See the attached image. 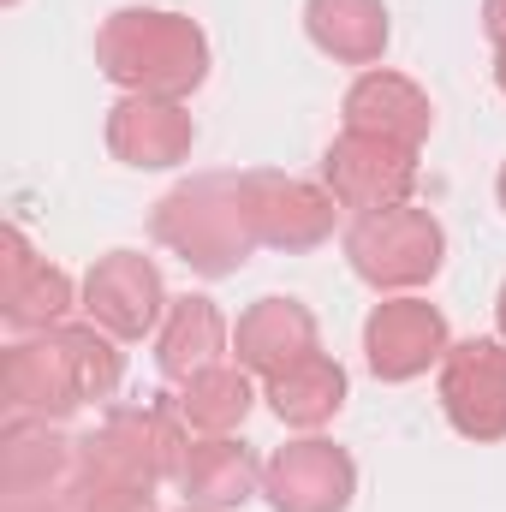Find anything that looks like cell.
<instances>
[{
	"label": "cell",
	"instance_id": "obj_1",
	"mask_svg": "<svg viewBox=\"0 0 506 512\" xmlns=\"http://www.w3.org/2000/svg\"><path fill=\"white\" fill-rule=\"evenodd\" d=\"M126 376V358L108 328L96 322H60L42 334H24L0 358V405L6 423H66L78 405L114 399Z\"/></svg>",
	"mask_w": 506,
	"mask_h": 512
},
{
	"label": "cell",
	"instance_id": "obj_2",
	"mask_svg": "<svg viewBox=\"0 0 506 512\" xmlns=\"http://www.w3.org/2000/svg\"><path fill=\"white\" fill-rule=\"evenodd\" d=\"M96 66L126 96L185 102L209 78V36L167 6H126L96 30Z\"/></svg>",
	"mask_w": 506,
	"mask_h": 512
},
{
	"label": "cell",
	"instance_id": "obj_3",
	"mask_svg": "<svg viewBox=\"0 0 506 512\" xmlns=\"http://www.w3.org/2000/svg\"><path fill=\"white\" fill-rule=\"evenodd\" d=\"M149 233H155V245H167L185 268H197L209 280L239 274L251 262V251L262 245L251 227V209H245L239 173H197V179L173 185L155 203Z\"/></svg>",
	"mask_w": 506,
	"mask_h": 512
},
{
	"label": "cell",
	"instance_id": "obj_4",
	"mask_svg": "<svg viewBox=\"0 0 506 512\" xmlns=\"http://www.w3.org/2000/svg\"><path fill=\"white\" fill-rule=\"evenodd\" d=\"M185 417L179 405L161 393V399H143V405H114L96 435L78 441V477L84 483H114V489H143L155 495L161 483L179 477V459H185Z\"/></svg>",
	"mask_w": 506,
	"mask_h": 512
},
{
	"label": "cell",
	"instance_id": "obj_5",
	"mask_svg": "<svg viewBox=\"0 0 506 512\" xmlns=\"http://www.w3.org/2000/svg\"><path fill=\"white\" fill-rule=\"evenodd\" d=\"M346 262L358 280H370L376 292H411L429 286L447 262V233L429 209H381V215H358L346 227Z\"/></svg>",
	"mask_w": 506,
	"mask_h": 512
},
{
	"label": "cell",
	"instance_id": "obj_6",
	"mask_svg": "<svg viewBox=\"0 0 506 512\" xmlns=\"http://www.w3.org/2000/svg\"><path fill=\"white\" fill-rule=\"evenodd\" d=\"M0 512H78V441L60 423H6Z\"/></svg>",
	"mask_w": 506,
	"mask_h": 512
},
{
	"label": "cell",
	"instance_id": "obj_7",
	"mask_svg": "<svg viewBox=\"0 0 506 512\" xmlns=\"http://www.w3.org/2000/svg\"><path fill=\"white\" fill-rule=\"evenodd\" d=\"M322 179L334 191L340 209L352 215H381V209H399L417 185V149L405 143H387L370 131H340L322 155Z\"/></svg>",
	"mask_w": 506,
	"mask_h": 512
},
{
	"label": "cell",
	"instance_id": "obj_8",
	"mask_svg": "<svg viewBox=\"0 0 506 512\" xmlns=\"http://www.w3.org/2000/svg\"><path fill=\"white\" fill-rule=\"evenodd\" d=\"M262 495L274 512H346L358 495V465L346 447L304 435V441H286L268 453Z\"/></svg>",
	"mask_w": 506,
	"mask_h": 512
},
{
	"label": "cell",
	"instance_id": "obj_9",
	"mask_svg": "<svg viewBox=\"0 0 506 512\" xmlns=\"http://www.w3.org/2000/svg\"><path fill=\"white\" fill-rule=\"evenodd\" d=\"M173 298L161 286V268L143 251H108L84 274V316L96 328H108L114 340H143L161 334Z\"/></svg>",
	"mask_w": 506,
	"mask_h": 512
},
{
	"label": "cell",
	"instance_id": "obj_10",
	"mask_svg": "<svg viewBox=\"0 0 506 512\" xmlns=\"http://www.w3.org/2000/svg\"><path fill=\"white\" fill-rule=\"evenodd\" d=\"M245 185V209H251V227L268 251H316L334 239V191L310 185V179H292V173H239Z\"/></svg>",
	"mask_w": 506,
	"mask_h": 512
},
{
	"label": "cell",
	"instance_id": "obj_11",
	"mask_svg": "<svg viewBox=\"0 0 506 512\" xmlns=\"http://www.w3.org/2000/svg\"><path fill=\"white\" fill-rule=\"evenodd\" d=\"M441 411L465 441H506V340H459L441 358Z\"/></svg>",
	"mask_w": 506,
	"mask_h": 512
},
{
	"label": "cell",
	"instance_id": "obj_12",
	"mask_svg": "<svg viewBox=\"0 0 506 512\" xmlns=\"http://www.w3.org/2000/svg\"><path fill=\"white\" fill-rule=\"evenodd\" d=\"M447 316L429 298H387L364 322V358L376 382H417L429 364L447 358Z\"/></svg>",
	"mask_w": 506,
	"mask_h": 512
},
{
	"label": "cell",
	"instance_id": "obj_13",
	"mask_svg": "<svg viewBox=\"0 0 506 512\" xmlns=\"http://www.w3.org/2000/svg\"><path fill=\"white\" fill-rule=\"evenodd\" d=\"M66 310H72L66 268L36 256L18 227H6V239H0V316L18 334H42V328H60Z\"/></svg>",
	"mask_w": 506,
	"mask_h": 512
},
{
	"label": "cell",
	"instance_id": "obj_14",
	"mask_svg": "<svg viewBox=\"0 0 506 512\" xmlns=\"http://www.w3.org/2000/svg\"><path fill=\"white\" fill-rule=\"evenodd\" d=\"M197 143V120L185 114V102H161V96H126L114 102L108 114V149L114 161L143 167V173H161V167H179Z\"/></svg>",
	"mask_w": 506,
	"mask_h": 512
},
{
	"label": "cell",
	"instance_id": "obj_15",
	"mask_svg": "<svg viewBox=\"0 0 506 512\" xmlns=\"http://www.w3.org/2000/svg\"><path fill=\"white\" fill-rule=\"evenodd\" d=\"M233 352H239V364L251 376L268 382V376L316 358L322 352V334H316V316L298 298H256L251 310L239 316V328H233Z\"/></svg>",
	"mask_w": 506,
	"mask_h": 512
},
{
	"label": "cell",
	"instance_id": "obj_16",
	"mask_svg": "<svg viewBox=\"0 0 506 512\" xmlns=\"http://www.w3.org/2000/svg\"><path fill=\"white\" fill-rule=\"evenodd\" d=\"M346 131H370V137H387V143L423 149V137L435 131V102H429L411 78L370 66V72L346 90Z\"/></svg>",
	"mask_w": 506,
	"mask_h": 512
},
{
	"label": "cell",
	"instance_id": "obj_17",
	"mask_svg": "<svg viewBox=\"0 0 506 512\" xmlns=\"http://www.w3.org/2000/svg\"><path fill=\"white\" fill-rule=\"evenodd\" d=\"M173 483L185 489V507L233 512L262 489V465H256V453L245 441H233V435H203V441L185 447Z\"/></svg>",
	"mask_w": 506,
	"mask_h": 512
},
{
	"label": "cell",
	"instance_id": "obj_18",
	"mask_svg": "<svg viewBox=\"0 0 506 512\" xmlns=\"http://www.w3.org/2000/svg\"><path fill=\"white\" fill-rule=\"evenodd\" d=\"M227 340L233 334H227V316L215 310V298H179L155 334V364L167 382H191V376L221 364Z\"/></svg>",
	"mask_w": 506,
	"mask_h": 512
},
{
	"label": "cell",
	"instance_id": "obj_19",
	"mask_svg": "<svg viewBox=\"0 0 506 512\" xmlns=\"http://www.w3.org/2000/svg\"><path fill=\"white\" fill-rule=\"evenodd\" d=\"M304 30L340 66H376L393 36L381 0H304Z\"/></svg>",
	"mask_w": 506,
	"mask_h": 512
},
{
	"label": "cell",
	"instance_id": "obj_20",
	"mask_svg": "<svg viewBox=\"0 0 506 512\" xmlns=\"http://www.w3.org/2000/svg\"><path fill=\"white\" fill-rule=\"evenodd\" d=\"M268 405H274V417H280L286 429H322V423H334L340 405H346V370H340L328 352H316V358H304V364L268 376Z\"/></svg>",
	"mask_w": 506,
	"mask_h": 512
},
{
	"label": "cell",
	"instance_id": "obj_21",
	"mask_svg": "<svg viewBox=\"0 0 506 512\" xmlns=\"http://www.w3.org/2000/svg\"><path fill=\"white\" fill-rule=\"evenodd\" d=\"M173 405H179L185 429H197V435H233V429L251 417V405H256L251 370H245V364H215V370L179 382Z\"/></svg>",
	"mask_w": 506,
	"mask_h": 512
},
{
	"label": "cell",
	"instance_id": "obj_22",
	"mask_svg": "<svg viewBox=\"0 0 506 512\" xmlns=\"http://www.w3.org/2000/svg\"><path fill=\"white\" fill-rule=\"evenodd\" d=\"M78 512H155V495L114 489V483H84L78 477Z\"/></svg>",
	"mask_w": 506,
	"mask_h": 512
},
{
	"label": "cell",
	"instance_id": "obj_23",
	"mask_svg": "<svg viewBox=\"0 0 506 512\" xmlns=\"http://www.w3.org/2000/svg\"><path fill=\"white\" fill-rule=\"evenodd\" d=\"M483 30L495 48H506V0H483Z\"/></svg>",
	"mask_w": 506,
	"mask_h": 512
},
{
	"label": "cell",
	"instance_id": "obj_24",
	"mask_svg": "<svg viewBox=\"0 0 506 512\" xmlns=\"http://www.w3.org/2000/svg\"><path fill=\"white\" fill-rule=\"evenodd\" d=\"M495 84H501V96H506V48H495Z\"/></svg>",
	"mask_w": 506,
	"mask_h": 512
},
{
	"label": "cell",
	"instance_id": "obj_25",
	"mask_svg": "<svg viewBox=\"0 0 506 512\" xmlns=\"http://www.w3.org/2000/svg\"><path fill=\"white\" fill-rule=\"evenodd\" d=\"M495 322H501V340H506V286H501V298H495Z\"/></svg>",
	"mask_w": 506,
	"mask_h": 512
},
{
	"label": "cell",
	"instance_id": "obj_26",
	"mask_svg": "<svg viewBox=\"0 0 506 512\" xmlns=\"http://www.w3.org/2000/svg\"><path fill=\"white\" fill-rule=\"evenodd\" d=\"M495 191H501V209H506V167H501V179H495Z\"/></svg>",
	"mask_w": 506,
	"mask_h": 512
},
{
	"label": "cell",
	"instance_id": "obj_27",
	"mask_svg": "<svg viewBox=\"0 0 506 512\" xmlns=\"http://www.w3.org/2000/svg\"><path fill=\"white\" fill-rule=\"evenodd\" d=\"M185 512H209V507H185Z\"/></svg>",
	"mask_w": 506,
	"mask_h": 512
},
{
	"label": "cell",
	"instance_id": "obj_28",
	"mask_svg": "<svg viewBox=\"0 0 506 512\" xmlns=\"http://www.w3.org/2000/svg\"><path fill=\"white\" fill-rule=\"evenodd\" d=\"M6 6H12V0H6Z\"/></svg>",
	"mask_w": 506,
	"mask_h": 512
}]
</instances>
